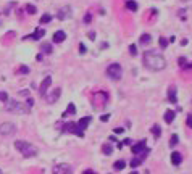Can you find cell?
<instances>
[{
    "label": "cell",
    "instance_id": "24",
    "mask_svg": "<svg viewBox=\"0 0 192 174\" xmlns=\"http://www.w3.org/2000/svg\"><path fill=\"white\" fill-rule=\"evenodd\" d=\"M152 134L155 135V139L160 137V134H161V129H160V126L158 124H153L152 126Z\"/></svg>",
    "mask_w": 192,
    "mask_h": 174
},
{
    "label": "cell",
    "instance_id": "3",
    "mask_svg": "<svg viewBox=\"0 0 192 174\" xmlns=\"http://www.w3.org/2000/svg\"><path fill=\"white\" fill-rule=\"evenodd\" d=\"M7 103V110L8 111H12V113H23V114H26V113H29V108L26 105H23V103H20V102H16V100H7L5 102Z\"/></svg>",
    "mask_w": 192,
    "mask_h": 174
},
{
    "label": "cell",
    "instance_id": "16",
    "mask_svg": "<svg viewBox=\"0 0 192 174\" xmlns=\"http://www.w3.org/2000/svg\"><path fill=\"white\" fill-rule=\"evenodd\" d=\"M89 123H90V116H86V118H82V119H79V123H76V124H78L79 131H82V132H84V129L89 126Z\"/></svg>",
    "mask_w": 192,
    "mask_h": 174
},
{
    "label": "cell",
    "instance_id": "21",
    "mask_svg": "<svg viewBox=\"0 0 192 174\" xmlns=\"http://www.w3.org/2000/svg\"><path fill=\"white\" fill-rule=\"evenodd\" d=\"M140 44H142V45H147V44H150V42H152V36H150V34H142V36H140Z\"/></svg>",
    "mask_w": 192,
    "mask_h": 174
},
{
    "label": "cell",
    "instance_id": "26",
    "mask_svg": "<svg viewBox=\"0 0 192 174\" xmlns=\"http://www.w3.org/2000/svg\"><path fill=\"white\" fill-rule=\"evenodd\" d=\"M178 142H179V137H178L176 134H173L171 139H170V147H174L176 144H178Z\"/></svg>",
    "mask_w": 192,
    "mask_h": 174
},
{
    "label": "cell",
    "instance_id": "37",
    "mask_svg": "<svg viewBox=\"0 0 192 174\" xmlns=\"http://www.w3.org/2000/svg\"><path fill=\"white\" fill-rule=\"evenodd\" d=\"M113 132H115V134H123V132H124V129H123V127H116Z\"/></svg>",
    "mask_w": 192,
    "mask_h": 174
},
{
    "label": "cell",
    "instance_id": "1",
    "mask_svg": "<svg viewBox=\"0 0 192 174\" xmlns=\"http://www.w3.org/2000/svg\"><path fill=\"white\" fill-rule=\"evenodd\" d=\"M144 65L147 66L152 71H161V69L166 66V61H165L163 55L157 50H147L144 53Z\"/></svg>",
    "mask_w": 192,
    "mask_h": 174
},
{
    "label": "cell",
    "instance_id": "15",
    "mask_svg": "<svg viewBox=\"0 0 192 174\" xmlns=\"http://www.w3.org/2000/svg\"><path fill=\"white\" fill-rule=\"evenodd\" d=\"M171 163L174 166H179L181 163H183V156H181L179 152H173L171 153Z\"/></svg>",
    "mask_w": 192,
    "mask_h": 174
},
{
    "label": "cell",
    "instance_id": "45",
    "mask_svg": "<svg viewBox=\"0 0 192 174\" xmlns=\"http://www.w3.org/2000/svg\"><path fill=\"white\" fill-rule=\"evenodd\" d=\"M131 174H137V171H132V173Z\"/></svg>",
    "mask_w": 192,
    "mask_h": 174
},
{
    "label": "cell",
    "instance_id": "2",
    "mask_svg": "<svg viewBox=\"0 0 192 174\" xmlns=\"http://www.w3.org/2000/svg\"><path fill=\"white\" fill-rule=\"evenodd\" d=\"M15 147H16L18 152H21V155L24 158H33L37 155V148L33 144H29V142H26V140H16L15 142Z\"/></svg>",
    "mask_w": 192,
    "mask_h": 174
},
{
    "label": "cell",
    "instance_id": "28",
    "mask_svg": "<svg viewBox=\"0 0 192 174\" xmlns=\"http://www.w3.org/2000/svg\"><path fill=\"white\" fill-rule=\"evenodd\" d=\"M52 21V16L50 15H44V16L41 18V24H45V23H50Z\"/></svg>",
    "mask_w": 192,
    "mask_h": 174
},
{
    "label": "cell",
    "instance_id": "11",
    "mask_svg": "<svg viewBox=\"0 0 192 174\" xmlns=\"http://www.w3.org/2000/svg\"><path fill=\"white\" fill-rule=\"evenodd\" d=\"M132 153L134 155H142L144 152H147V147H145V140H140L139 144H136V145H132Z\"/></svg>",
    "mask_w": 192,
    "mask_h": 174
},
{
    "label": "cell",
    "instance_id": "5",
    "mask_svg": "<svg viewBox=\"0 0 192 174\" xmlns=\"http://www.w3.org/2000/svg\"><path fill=\"white\" fill-rule=\"evenodd\" d=\"M16 132V126L13 124L10 121H5L0 124V135H3V137H10L13 134Z\"/></svg>",
    "mask_w": 192,
    "mask_h": 174
},
{
    "label": "cell",
    "instance_id": "8",
    "mask_svg": "<svg viewBox=\"0 0 192 174\" xmlns=\"http://www.w3.org/2000/svg\"><path fill=\"white\" fill-rule=\"evenodd\" d=\"M60 95H61V89H60V87L53 89L52 92L47 93V103H50V105H52V103H55V102L60 98Z\"/></svg>",
    "mask_w": 192,
    "mask_h": 174
},
{
    "label": "cell",
    "instance_id": "23",
    "mask_svg": "<svg viewBox=\"0 0 192 174\" xmlns=\"http://www.w3.org/2000/svg\"><path fill=\"white\" fill-rule=\"evenodd\" d=\"M41 52L42 53H47V55L52 53V44H42L41 45Z\"/></svg>",
    "mask_w": 192,
    "mask_h": 174
},
{
    "label": "cell",
    "instance_id": "44",
    "mask_svg": "<svg viewBox=\"0 0 192 174\" xmlns=\"http://www.w3.org/2000/svg\"><path fill=\"white\" fill-rule=\"evenodd\" d=\"M184 68H187V69L191 68V69H192V63H189V65H184Z\"/></svg>",
    "mask_w": 192,
    "mask_h": 174
},
{
    "label": "cell",
    "instance_id": "9",
    "mask_svg": "<svg viewBox=\"0 0 192 174\" xmlns=\"http://www.w3.org/2000/svg\"><path fill=\"white\" fill-rule=\"evenodd\" d=\"M71 12H73V10H71V7L70 5H66V7H63V8H60V12H58V15H57V18L58 20H68V18L71 16Z\"/></svg>",
    "mask_w": 192,
    "mask_h": 174
},
{
    "label": "cell",
    "instance_id": "22",
    "mask_svg": "<svg viewBox=\"0 0 192 174\" xmlns=\"http://www.w3.org/2000/svg\"><path fill=\"white\" fill-rule=\"evenodd\" d=\"M74 113H76V106H74L73 103H70V105H68V110L63 113V118H66L68 114H74Z\"/></svg>",
    "mask_w": 192,
    "mask_h": 174
},
{
    "label": "cell",
    "instance_id": "17",
    "mask_svg": "<svg viewBox=\"0 0 192 174\" xmlns=\"http://www.w3.org/2000/svg\"><path fill=\"white\" fill-rule=\"evenodd\" d=\"M126 8L131 10V12H137V8H139V5H137V2L136 0H126Z\"/></svg>",
    "mask_w": 192,
    "mask_h": 174
},
{
    "label": "cell",
    "instance_id": "38",
    "mask_svg": "<svg viewBox=\"0 0 192 174\" xmlns=\"http://www.w3.org/2000/svg\"><path fill=\"white\" fill-rule=\"evenodd\" d=\"M100 119H102L103 123H105V121H108V119H110V114H103V116L100 118Z\"/></svg>",
    "mask_w": 192,
    "mask_h": 174
},
{
    "label": "cell",
    "instance_id": "20",
    "mask_svg": "<svg viewBox=\"0 0 192 174\" xmlns=\"http://www.w3.org/2000/svg\"><path fill=\"white\" fill-rule=\"evenodd\" d=\"M113 168H115L116 171H121V169H124V168H126V161H124V160H118V161H115Z\"/></svg>",
    "mask_w": 192,
    "mask_h": 174
},
{
    "label": "cell",
    "instance_id": "31",
    "mask_svg": "<svg viewBox=\"0 0 192 174\" xmlns=\"http://www.w3.org/2000/svg\"><path fill=\"white\" fill-rule=\"evenodd\" d=\"M160 47H161V49H165V47H168V41H166V39H165V37H161V39H160Z\"/></svg>",
    "mask_w": 192,
    "mask_h": 174
},
{
    "label": "cell",
    "instance_id": "43",
    "mask_svg": "<svg viewBox=\"0 0 192 174\" xmlns=\"http://www.w3.org/2000/svg\"><path fill=\"white\" fill-rule=\"evenodd\" d=\"M82 174H95V171H92V169H87V171H84Z\"/></svg>",
    "mask_w": 192,
    "mask_h": 174
},
{
    "label": "cell",
    "instance_id": "39",
    "mask_svg": "<svg viewBox=\"0 0 192 174\" xmlns=\"http://www.w3.org/2000/svg\"><path fill=\"white\" fill-rule=\"evenodd\" d=\"M20 95H23V97H28V95H29V90H21Z\"/></svg>",
    "mask_w": 192,
    "mask_h": 174
},
{
    "label": "cell",
    "instance_id": "13",
    "mask_svg": "<svg viewBox=\"0 0 192 174\" xmlns=\"http://www.w3.org/2000/svg\"><path fill=\"white\" fill-rule=\"evenodd\" d=\"M168 100L171 102V103H176V102H178V92H176L174 85H170V89H168Z\"/></svg>",
    "mask_w": 192,
    "mask_h": 174
},
{
    "label": "cell",
    "instance_id": "10",
    "mask_svg": "<svg viewBox=\"0 0 192 174\" xmlns=\"http://www.w3.org/2000/svg\"><path fill=\"white\" fill-rule=\"evenodd\" d=\"M50 84H52V77H50V76H47V77L44 79V81H42L41 87H39V93H41L42 97H45V93H47V90H49Z\"/></svg>",
    "mask_w": 192,
    "mask_h": 174
},
{
    "label": "cell",
    "instance_id": "29",
    "mask_svg": "<svg viewBox=\"0 0 192 174\" xmlns=\"http://www.w3.org/2000/svg\"><path fill=\"white\" fill-rule=\"evenodd\" d=\"M26 12H28L29 15H34L37 10H36V7H34V5H26Z\"/></svg>",
    "mask_w": 192,
    "mask_h": 174
},
{
    "label": "cell",
    "instance_id": "33",
    "mask_svg": "<svg viewBox=\"0 0 192 174\" xmlns=\"http://www.w3.org/2000/svg\"><path fill=\"white\" fill-rule=\"evenodd\" d=\"M20 73L28 74V73H29V68H28V66H21V68H20Z\"/></svg>",
    "mask_w": 192,
    "mask_h": 174
},
{
    "label": "cell",
    "instance_id": "6",
    "mask_svg": "<svg viewBox=\"0 0 192 174\" xmlns=\"http://www.w3.org/2000/svg\"><path fill=\"white\" fill-rule=\"evenodd\" d=\"M63 131L65 132H70V134H76V135H79V137H82L84 135V132L82 131H79V127H78V124L76 123H66L65 126H63Z\"/></svg>",
    "mask_w": 192,
    "mask_h": 174
},
{
    "label": "cell",
    "instance_id": "35",
    "mask_svg": "<svg viewBox=\"0 0 192 174\" xmlns=\"http://www.w3.org/2000/svg\"><path fill=\"white\" fill-rule=\"evenodd\" d=\"M79 52H81V53H86L87 52V49H86V45H84V44H79Z\"/></svg>",
    "mask_w": 192,
    "mask_h": 174
},
{
    "label": "cell",
    "instance_id": "18",
    "mask_svg": "<svg viewBox=\"0 0 192 174\" xmlns=\"http://www.w3.org/2000/svg\"><path fill=\"white\" fill-rule=\"evenodd\" d=\"M174 116H176V113L173 111V110H166V111H165V121H166L168 124H171V123H173Z\"/></svg>",
    "mask_w": 192,
    "mask_h": 174
},
{
    "label": "cell",
    "instance_id": "40",
    "mask_svg": "<svg viewBox=\"0 0 192 174\" xmlns=\"http://www.w3.org/2000/svg\"><path fill=\"white\" fill-rule=\"evenodd\" d=\"M89 39H90V41H94V39H95V32H94V31H90V32H89Z\"/></svg>",
    "mask_w": 192,
    "mask_h": 174
},
{
    "label": "cell",
    "instance_id": "30",
    "mask_svg": "<svg viewBox=\"0 0 192 174\" xmlns=\"http://www.w3.org/2000/svg\"><path fill=\"white\" fill-rule=\"evenodd\" d=\"M8 100V93L7 92H0V102H7Z\"/></svg>",
    "mask_w": 192,
    "mask_h": 174
},
{
    "label": "cell",
    "instance_id": "7",
    "mask_svg": "<svg viewBox=\"0 0 192 174\" xmlns=\"http://www.w3.org/2000/svg\"><path fill=\"white\" fill-rule=\"evenodd\" d=\"M53 174H73V168L66 163H60L53 168Z\"/></svg>",
    "mask_w": 192,
    "mask_h": 174
},
{
    "label": "cell",
    "instance_id": "19",
    "mask_svg": "<svg viewBox=\"0 0 192 174\" xmlns=\"http://www.w3.org/2000/svg\"><path fill=\"white\" fill-rule=\"evenodd\" d=\"M44 34H45V31H44V29H37V31L33 34V36L26 37V39H34V41H39L41 37H44Z\"/></svg>",
    "mask_w": 192,
    "mask_h": 174
},
{
    "label": "cell",
    "instance_id": "36",
    "mask_svg": "<svg viewBox=\"0 0 192 174\" xmlns=\"http://www.w3.org/2000/svg\"><path fill=\"white\" fill-rule=\"evenodd\" d=\"M90 20H92V16H90V13H87L84 16V23H90Z\"/></svg>",
    "mask_w": 192,
    "mask_h": 174
},
{
    "label": "cell",
    "instance_id": "14",
    "mask_svg": "<svg viewBox=\"0 0 192 174\" xmlns=\"http://www.w3.org/2000/svg\"><path fill=\"white\" fill-rule=\"evenodd\" d=\"M65 39H66L65 31H57V32L53 34V42H55V44H60V42H63Z\"/></svg>",
    "mask_w": 192,
    "mask_h": 174
},
{
    "label": "cell",
    "instance_id": "12",
    "mask_svg": "<svg viewBox=\"0 0 192 174\" xmlns=\"http://www.w3.org/2000/svg\"><path fill=\"white\" fill-rule=\"evenodd\" d=\"M94 100H95V105H97V106H98V103H100V105H105L107 100H108V93H107V92H98V93H95Z\"/></svg>",
    "mask_w": 192,
    "mask_h": 174
},
{
    "label": "cell",
    "instance_id": "42",
    "mask_svg": "<svg viewBox=\"0 0 192 174\" xmlns=\"http://www.w3.org/2000/svg\"><path fill=\"white\" fill-rule=\"evenodd\" d=\"M184 63H186V58L181 57V58H179V65H181V66H184Z\"/></svg>",
    "mask_w": 192,
    "mask_h": 174
},
{
    "label": "cell",
    "instance_id": "4",
    "mask_svg": "<svg viewBox=\"0 0 192 174\" xmlns=\"http://www.w3.org/2000/svg\"><path fill=\"white\" fill-rule=\"evenodd\" d=\"M107 76L113 79V81H119L123 76V68L119 63H111L108 68H107Z\"/></svg>",
    "mask_w": 192,
    "mask_h": 174
},
{
    "label": "cell",
    "instance_id": "32",
    "mask_svg": "<svg viewBox=\"0 0 192 174\" xmlns=\"http://www.w3.org/2000/svg\"><path fill=\"white\" fill-rule=\"evenodd\" d=\"M129 52H131V55H137V47H136L134 44L129 45Z\"/></svg>",
    "mask_w": 192,
    "mask_h": 174
},
{
    "label": "cell",
    "instance_id": "34",
    "mask_svg": "<svg viewBox=\"0 0 192 174\" xmlns=\"http://www.w3.org/2000/svg\"><path fill=\"white\" fill-rule=\"evenodd\" d=\"M186 123H187V126H189V127H191V129H192V114H189V116H187V119H186Z\"/></svg>",
    "mask_w": 192,
    "mask_h": 174
},
{
    "label": "cell",
    "instance_id": "46",
    "mask_svg": "<svg viewBox=\"0 0 192 174\" xmlns=\"http://www.w3.org/2000/svg\"><path fill=\"white\" fill-rule=\"evenodd\" d=\"M0 174H2V171H0Z\"/></svg>",
    "mask_w": 192,
    "mask_h": 174
},
{
    "label": "cell",
    "instance_id": "25",
    "mask_svg": "<svg viewBox=\"0 0 192 174\" xmlns=\"http://www.w3.org/2000/svg\"><path fill=\"white\" fill-rule=\"evenodd\" d=\"M102 152L105 155H111V153H113V147H111L110 144H105V145L102 147Z\"/></svg>",
    "mask_w": 192,
    "mask_h": 174
},
{
    "label": "cell",
    "instance_id": "27",
    "mask_svg": "<svg viewBox=\"0 0 192 174\" xmlns=\"http://www.w3.org/2000/svg\"><path fill=\"white\" fill-rule=\"evenodd\" d=\"M142 161H144V160H142L140 156H139V158H134V160L131 161V166H132V168H137V166H139Z\"/></svg>",
    "mask_w": 192,
    "mask_h": 174
},
{
    "label": "cell",
    "instance_id": "41",
    "mask_svg": "<svg viewBox=\"0 0 192 174\" xmlns=\"http://www.w3.org/2000/svg\"><path fill=\"white\" fill-rule=\"evenodd\" d=\"M33 105H34V100L33 98H28V108H31Z\"/></svg>",
    "mask_w": 192,
    "mask_h": 174
}]
</instances>
